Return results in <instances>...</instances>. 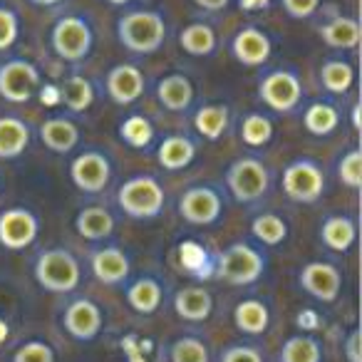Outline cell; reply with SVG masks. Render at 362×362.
Segmentation results:
<instances>
[{"mask_svg": "<svg viewBox=\"0 0 362 362\" xmlns=\"http://www.w3.org/2000/svg\"><path fill=\"white\" fill-rule=\"evenodd\" d=\"M30 144V129L18 117H0V159H16Z\"/></svg>", "mask_w": 362, "mask_h": 362, "instance_id": "obj_22", "label": "cell"}, {"mask_svg": "<svg viewBox=\"0 0 362 362\" xmlns=\"http://www.w3.org/2000/svg\"><path fill=\"white\" fill-rule=\"evenodd\" d=\"M273 136V124L268 117L263 115H248L241 124V139L248 146H263L268 144Z\"/></svg>", "mask_w": 362, "mask_h": 362, "instance_id": "obj_36", "label": "cell"}, {"mask_svg": "<svg viewBox=\"0 0 362 362\" xmlns=\"http://www.w3.org/2000/svg\"><path fill=\"white\" fill-rule=\"evenodd\" d=\"M320 360H322L320 342L305 335L291 337L281 350V362H320Z\"/></svg>", "mask_w": 362, "mask_h": 362, "instance_id": "obj_33", "label": "cell"}, {"mask_svg": "<svg viewBox=\"0 0 362 362\" xmlns=\"http://www.w3.org/2000/svg\"><path fill=\"white\" fill-rule=\"evenodd\" d=\"M37 238V218L25 209H8L0 214V246L21 251Z\"/></svg>", "mask_w": 362, "mask_h": 362, "instance_id": "obj_12", "label": "cell"}, {"mask_svg": "<svg viewBox=\"0 0 362 362\" xmlns=\"http://www.w3.org/2000/svg\"><path fill=\"white\" fill-rule=\"evenodd\" d=\"M107 3H112V6H129L132 0H107Z\"/></svg>", "mask_w": 362, "mask_h": 362, "instance_id": "obj_49", "label": "cell"}, {"mask_svg": "<svg viewBox=\"0 0 362 362\" xmlns=\"http://www.w3.org/2000/svg\"><path fill=\"white\" fill-rule=\"evenodd\" d=\"M221 362H263V357L256 347L236 345V347H228V350L223 352Z\"/></svg>", "mask_w": 362, "mask_h": 362, "instance_id": "obj_42", "label": "cell"}, {"mask_svg": "<svg viewBox=\"0 0 362 362\" xmlns=\"http://www.w3.org/2000/svg\"><path fill=\"white\" fill-rule=\"evenodd\" d=\"M50 42H52V50H55V55L60 57V60L80 62L90 55L95 35H92L90 23L82 16H65L52 25Z\"/></svg>", "mask_w": 362, "mask_h": 362, "instance_id": "obj_3", "label": "cell"}, {"mask_svg": "<svg viewBox=\"0 0 362 362\" xmlns=\"http://www.w3.org/2000/svg\"><path fill=\"white\" fill-rule=\"evenodd\" d=\"M40 139L55 154H67L75 149V144L80 141V129L75 122L65 119V117H52L45 119L40 127Z\"/></svg>", "mask_w": 362, "mask_h": 362, "instance_id": "obj_18", "label": "cell"}, {"mask_svg": "<svg viewBox=\"0 0 362 362\" xmlns=\"http://www.w3.org/2000/svg\"><path fill=\"white\" fill-rule=\"evenodd\" d=\"M102 327V310L92 300H75L65 310V330L77 340H92Z\"/></svg>", "mask_w": 362, "mask_h": 362, "instance_id": "obj_16", "label": "cell"}, {"mask_svg": "<svg viewBox=\"0 0 362 362\" xmlns=\"http://www.w3.org/2000/svg\"><path fill=\"white\" fill-rule=\"evenodd\" d=\"M18 35H21V21H18L16 11L0 6V52L16 45Z\"/></svg>", "mask_w": 362, "mask_h": 362, "instance_id": "obj_39", "label": "cell"}, {"mask_svg": "<svg viewBox=\"0 0 362 362\" xmlns=\"http://www.w3.org/2000/svg\"><path fill=\"white\" fill-rule=\"evenodd\" d=\"M337 176H340V181L347 189H360V184H362V151L360 149H350L342 156L340 166H337Z\"/></svg>", "mask_w": 362, "mask_h": 362, "instance_id": "obj_38", "label": "cell"}, {"mask_svg": "<svg viewBox=\"0 0 362 362\" xmlns=\"http://www.w3.org/2000/svg\"><path fill=\"white\" fill-rule=\"evenodd\" d=\"M271 0H238L241 11H261V8H268Z\"/></svg>", "mask_w": 362, "mask_h": 362, "instance_id": "obj_45", "label": "cell"}, {"mask_svg": "<svg viewBox=\"0 0 362 362\" xmlns=\"http://www.w3.org/2000/svg\"><path fill=\"white\" fill-rule=\"evenodd\" d=\"M233 320H236V327L241 332L261 335V332H266L271 315H268V308L261 300H243L233 310Z\"/></svg>", "mask_w": 362, "mask_h": 362, "instance_id": "obj_27", "label": "cell"}, {"mask_svg": "<svg viewBox=\"0 0 362 362\" xmlns=\"http://www.w3.org/2000/svg\"><path fill=\"white\" fill-rule=\"evenodd\" d=\"M119 134L129 146H134V149H144V146L154 139V127H151V122L146 119V117L132 115L129 119L122 122Z\"/></svg>", "mask_w": 362, "mask_h": 362, "instance_id": "obj_35", "label": "cell"}, {"mask_svg": "<svg viewBox=\"0 0 362 362\" xmlns=\"http://www.w3.org/2000/svg\"><path fill=\"white\" fill-rule=\"evenodd\" d=\"M251 231H253V236L261 243H266V246H278V243H283L288 236L286 221H283L281 216H276V214H261V216H256L251 223Z\"/></svg>", "mask_w": 362, "mask_h": 362, "instance_id": "obj_34", "label": "cell"}, {"mask_svg": "<svg viewBox=\"0 0 362 362\" xmlns=\"http://www.w3.org/2000/svg\"><path fill=\"white\" fill-rule=\"evenodd\" d=\"M320 82L332 95H345L355 82V70L345 60H327L320 67Z\"/></svg>", "mask_w": 362, "mask_h": 362, "instance_id": "obj_30", "label": "cell"}, {"mask_svg": "<svg viewBox=\"0 0 362 362\" xmlns=\"http://www.w3.org/2000/svg\"><path fill=\"white\" fill-rule=\"evenodd\" d=\"M352 127L355 129H360V107L355 105V110H352Z\"/></svg>", "mask_w": 362, "mask_h": 362, "instance_id": "obj_47", "label": "cell"}, {"mask_svg": "<svg viewBox=\"0 0 362 362\" xmlns=\"http://www.w3.org/2000/svg\"><path fill=\"white\" fill-rule=\"evenodd\" d=\"M156 100L169 112H184L194 102V85L184 75H166L156 85Z\"/></svg>", "mask_w": 362, "mask_h": 362, "instance_id": "obj_21", "label": "cell"}, {"mask_svg": "<svg viewBox=\"0 0 362 362\" xmlns=\"http://www.w3.org/2000/svg\"><path fill=\"white\" fill-rule=\"evenodd\" d=\"M322 0H281L283 11L293 18V21H308L317 13Z\"/></svg>", "mask_w": 362, "mask_h": 362, "instance_id": "obj_41", "label": "cell"}, {"mask_svg": "<svg viewBox=\"0 0 362 362\" xmlns=\"http://www.w3.org/2000/svg\"><path fill=\"white\" fill-rule=\"evenodd\" d=\"M117 202L132 218H154L164 209V189L151 176H134L122 184Z\"/></svg>", "mask_w": 362, "mask_h": 362, "instance_id": "obj_4", "label": "cell"}, {"mask_svg": "<svg viewBox=\"0 0 362 362\" xmlns=\"http://www.w3.org/2000/svg\"><path fill=\"white\" fill-rule=\"evenodd\" d=\"M30 3L37 8H55V6H60L62 0H30Z\"/></svg>", "mask_w": 362, "mask_h": 362, "instance_id": "obj_46", "label": "cell"}, {"mask_svg": "<svg viewBox=\"0 0 362 362\" xmlns=\"http://www.w3.org/2000/svg\"><path fill=\"white\" fill-rule=\"evenodd\" d=\"M75 226H77V233H80L82 238H87V241H102V238H107L115 231V218H112V214L105 211V209L90 206L77 214Z\"/></svg>", "mask_w": 362, "mask_h": 362, "instance_id": "obj_25", "label": "cell"}, {"mask_svg": "<svg viewBox=\"0 0 362 362\" xmlns=\"http://www.w3.org/2000/svg\"><path fill=\"white\" fill-rule=\"evenodd\" d=\"M325 189V176L313 161H293L283 174V192L300 204H315Z\"/></svg>", "mask_w": 362, "mask_h": 362, "instance_id": "obj_8", "label": "cell"}, {"mask_svg": "<svg viewBox=\"0 0 362 362\" xmlns=\"http://www.w3.org/2000/svg\"><path fill=\"white\" fill-rule=\"evenodd\" d=\"M171 362H209V350L197 337H181L171 345Z\"/></svg>", "mask_w": 362, "mask_h": 362, "instance_id": "obj_37", "label": "cell"}, {"mask_svg": "<svg viewBox=\"0 0 362 362\" xmlns=\"http://www.w3.org/2000/svg\"><path fill=\"white\" fill-rule=\"evenodd\" d=\"M194 127L206 139H218L228 127V110L223 105H206L197 112Z\"/></svg>", "mask_w": 362, "mask_h": 362, "instance_id": "obj_31", "label": "cell"}, {"mask_svg": "<svg viewBox=\"0 0 362 362\" xmlns=\"http://www.w3.org/2000/svg\"><path fill=\"white\" fill-rule=\"evenodd\" d=\"M194 6H199L206 13H221L231 6V0H194Z\"/></svg>", "mask_w": 362, "mask_h": 362, "instance_id": "obj_44", "label": "cell"}, {"mask_svg": "<svg viewBox=\"0 0 362 362\" xmlns=\"http://www.w3.org/2000/svg\"><path fill=\"white\" fill-rule=\"evenodd\" d=\"M13 362H55V352L50 350V345L45 342H25L23 347H18Z\"/></svg>", "mask_w": 362, "mask_h": 362, "instance_id": "obj_40", "label": "cell"}, {"mask_svg": "<svg viewBox=\"0 0 362 362\" xmlns=\"http://www.w3.org/2000/svg\"><path fill=\"white\" fill-rule=\"evenodd\" d=\"M60 100L70 107L72 112H85L90 110V105L95 102V90L92 82L82 75H72L65 80V85L60 87Z\"/></svg>", "mask_w": 362, "mask_h": 362, "instance_id": "obj_29", "label": "cell"}, {"mask_svg": "<svg viewBox=\"0 0 362 362\" xmlns=\"http://www.w3.org/2000/svg\"><path fill=\"white\" fill-rule=\"evenodd\" d=\"M226 184L236 202H256L268 192V171L258 159H238L228 169Z\"/></svg>", "mask_w": 362, "mask_h": 362, "instance_id": "obj_9", "label": "cell"}, {"mask_svg": "<svg viewBox=\"0 0 362 362\" xmlns=\"http://www.w3.org/2000/svg\"><path fill=\"white\" fill-rule=\"evenodd\" d=\"M6 337H8V325L0 320V340H6Z\"/></svg>", "mask_w": 362, "mask_h": 362, "instance_id": "obj_48", "label": "cell"}, {"mask_svg": "<svg viewBox=\"0 0 362 362\" xmlns=\"http://www.w3.org/2000/svg\"><path fill=\"white\" fill-rule=\"evenodd\" d=\"M300 286L310 293L313 298L322 303H332L340 296V286H342V276L335 266L330 263H308L300 273Z\"/></svg>", "mask_w": 362, "mask_h": 362, "instance_id": "obj_14", "label": "cell"}, {"mask_svg": "<svg viewBox=\"0 0 362 362\" xmlns=\"http://www.w3.org/2000/svg\"><path fill=\"white\" fill-rule=\"evenodd\" d=\"M194 156H197V146L187 136H166L161 141L159 151H156L159 164L169 171H179L184 166H189L194 161Z\"/></svg>", "mask_w": 362, "mask_h": 362, "instance_id": "obj_24", "label": "cell"}, {"mask_svg": "<svg viewBox=\"0 0 362 362\" xmlns=\"http://www.w3.org/2000/svg\"><path fill=\"white\" fill-rule=\"evenodd\" d=\"M271 37L256 25H248V28H241V30L233 35L231 40V52L241 65L246 67H261L268 62L271 57Z\"/></svg>", "mask_w": 362, "mask_h": 362, "instance_id": "obj_13", "label": "cell"}, {"mask_svg": "<svg viewBox=\"0 0 362 362\" xmlns=\"http://www.w3.org/2000/svg\"><path fill=\"white\" fill-rule=\"evenodd\" d=\"M92 271L107 286H119L129 278V258L119 248H102L92 256Z\"/></svg>", "mask_w": 362, "mask_h": 362, "instance_id": "obj_20", "label": "cell"}, {"mask_svg": "<svg viewBox=\"0 0 362 362\" xmlns=\"http://www.w3.org/2000/svg\"><path fill=\"white\" fill-rule=\"evenodd\" d=\"M107 95L117 105H132L144 95V75L134 65H117L107 72Z\"/></svg>", "mask_w": 362, "mask_h": 362, "instance_id": "obj_15", "label": "cell"}, {"mask_svg": "<svg viewBox=\"0 0 362 362\" xmlns=\"http://www.w3.org/2000/svg\"><path fill=\"white\" fill-rule=\"evenodd\" d=\"M72 184L85 194H97L110 184L112 166L110 159L100 151H85L70 166Z\"/></svg>", "mask_w": 362, "mask_h": 362, "instance_id": "obj_11", "label": "cell"}, {"mask_svg": "<svg viewBox=\"0 0 362 362\" xmlns=\"http://www.w3.org/2000/svg\"><path fill=\"white\" fill-rule=\"evenodd\" d=\"M40 87V72L28 60H8L0 65V97L13 105H25Z\"/></svg>", "mask_w": 362, "mask_h": 362, "instance_id": "obj_6", "label": "cell"}, {"mask_svg": "<svg viewBox=\"0 0 362 362\" xmlns=\"http://www.w3.org/2000/svg\"><path fill=\"white\" fill-rule=\"evenodd\" d=\"M117 37L129 52L151 55L166 40L164 16L156 11H129L117 21Z\"/></svg>", "mask_w": 362, "mask_h": 362, "instance_id": "obj_1", "label": "cell"}, {"mask_svg": "<svg viewBox=\"0 0 362 362\" xmlns=\"http://www.w3.org/2000/svg\"><path fill=\"white\" fill-rule=\"evenodd\" d=\"M263 268H266V261L256 248L246 243H233L231 248L223 251L216 266V276L231 286H251L263 276Z\"/></svg>", "mask_w": 362, "mask_h": 362, "instance_id": "obj_5", "label": "cell"}, {"mask_svg": "<svg viewBox=\"0 0 362 362\" xmlns=\"http://www.w3.org/2000/svg\"><path fill=\"white\" fill-rule=\"evenodd\" d=\"M181 50L192 57H206L216 50V33L209 23H192L179 33Z\"/></svg>", "mask_w": 362, "mask_h": 362, "instance_id": "obj_23", "label": "cell"}, {"mask_svg": "<svg viewBox=\"0 0 362 362\" xmlns=\"http://www.w3.org/2000/svg\"><path fill=\"white\" fill-rule=\"evenodd\" d=\"M303 122H305V129L310 132V134L327 136V134H332V132H335L337 122H340V115H337V110L332 105L315 102V105H310L305 110Z\"/></svg>", "mask_w": 362, "mask_h": 362, "instance_id": "obj_32", "label": "cell"}, {"mask_svg": "<svg viewBox=\"0 0 362 362\" xmlns=\"http://www.w3.org/2000/svg\"><path fill=\"white\" fill-rule=\"evenodd\" d=\"M320 236H322V243L332 251H347V248L355 243L357 238V228H355V221L347 216H330L320 228Z\"/></svg>", "mask_w": 362, "mask_h": 362, "instance_id": "obj_26", "label": "cell"}, {"mask_svg": "<svg viewBox=\"0 0 362 362\" xmlns=\"http://www.w3.org/2000/svg\"><path fill=\"white\" fill-rule=\"evenodd\" d=\"M127 303L141 315H151L161 305V286L154 278H139L134 286L127 291Z\"/></svg>", "mask_w": 362, "mask_h": 362, "instance_id": "obj_28", "label": "cell"}, {"mask_svg": "<svg viewBox=\"0 0 362 362\" xmlns=\"http://www.w3.org/2000/svg\"><path fill=\"white\" fill-rule=\"evenodd\" d=\"M221 197L209 187L189 189L184 197L179 199V214L187 223L194 226H211L221 216Z\"/></svg>", "mask_w": 362, "mask_h": 362, "instance_id": "obj_10", "label": "cell"}, {"mask_svg": "<svg viewBox=\"0 0 362 362\" xmlns=\"http://www.w3.org/2000/svg\"><path fill=\"white\" fill-rule=\"evenodd\" d=\"M35 278L45 291L50 293H70L80 286V263L75 261L70 251L52 248L45 251L35 263Z\"/></svg>", "mask_w": 362, "mask_h": 362, "instance_id": "obj_2", "label": "cell"}, {"mask_svg": "<svg viewBox=\"0 0 362 362\" xmlns=\"http://www.w3.org/2000/svg\"><path fill=\"white\" fill-rule=\"evenodd\" d=\"M320 37L327 47H335V50H355L360 45V21L350 16H337L332 21H327L325 25L320 28Z\"/></svg>", "mask_w": 362, "mask_h": 362, "instance_id": "obj_17", "label": "cell"}, {"mask_svg": "<svg viewBox=\"0 0 362 362\" xmlns=\"http://www.w3.org/2000/svg\"><path fill=\"white\" fill-rule=\"evenodd\" d=\"M174 310L181 320L204 322L214 310V298L206 288H184V291L176 293Z\"/></svg>", "mask_w": 362, "mask_h": 362, "instance_id": "obj_19", "label": "cell"}, {"mask_svg": "<svg viewBox=\"0 0 362 362\" xmlns=\"http://www.w3.org/2000/svg\"><path fill=\"white\" fill-rule=\"evenodd\" d=\"M345 355H347V362H362V355H360V330H352L350 337L345 342Z\"/></svg>", "mask_w": 362, "mask_h": 362, "instance_id": "obj_43", "label": "cell"}, {"mask_svg": "<svg viewBox=\"0 0 362 362\" xmlns=\"http://www.w3.org/2000/svg\"><path fill=\"white\" fill-rule=\"evenodd\" d=\"M258 97L273 112H293L303 100V87L296 72L273 70L258 85Z\"/></svg>", "mask_w": 362, "mask_h": 362, "instance_id": "obj_7", "label": "cell"}]
</instances>
